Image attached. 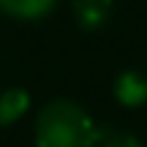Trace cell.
Listing matches in <instances>:
<instances>
[{"mask_svg": "<svg viewBox=\"0 0 147 147\" xmlns=\"http://www.w3.org/2000/svg\"><path fill=\"white\" fill-rule=\"evenodd\" d=\"M104 131L74 101H52L36 117L38 147H98Z\"/></svg>", "mask_w": 147, "mask_h": 147, "instance_id": "6da1fadb", "label": "cell"}, {"mask_svg": "<svg viewBox=\"0 0 147 147\" xmlns=\"http://www.w3.org/2000/svg\"><path fill=\"white\" fill-rule=\"evenodd\" d=\"M112 0H74V16L82 30H98L109 22Z\"/></svg>", "mask_w": 147, "mask_h": 147, "instance_id": "7a4b0ae2", "label": "cell"}, {"mask_svg": "<svg viewBox=\"0 0 147 147\" xmlns=\"http://www.w3.org/2000/svg\"><path fill=\"white\" fill-rule=\"evenodd\" d=\"M115 95L123 106H142L147 101V79L136 71H123L115 79Z\"/></svg>", "mask_w": 147, "mask_h": 147, "instance_id": "3957f363", "label": "cell"}, {"mask_svg": "<svg viewBox=\"0 0 147 147\" xmlns=\"http://www.w3.org/2000/svg\"><path fill=\"white\" fill-rule=\"evenodd\" d=\"M57 0H0V11L14 19H41L55 8Z\"/></svg>", "mask_w": 147, "mask_h": 147, "instance_id": "277c9868", "label": "cell"}, {"mask_svg": "<svg viewBox=\"0 0 147 147\" xmlns=\"http://www.w3.org/2000/svg\"><path fill=\"white\" fill-rule=\"evenodd\" d=\"M30 106V95L19 87H11L0 95V125H11L16 123Z\"/></svg>", "mask_w": 147, "mask_h": 147, "instance_id": "5b68a950", "label": "cell"}, {"mask_svg": "<svg viewBox=\"0 0 147 147\" xmlns=\"http://www.w3.org/2000/svg\"><path fill=\"white\" fill-rule=\"evenodd\" d=\"M98 147H142V142L125 131H112V134H104Z\"/></svg>", "mask_w": 147, "mask_h": 147, "instance_id": "8992f818", "label": "cell"}]
</instances>
